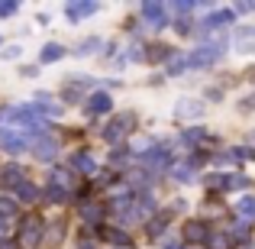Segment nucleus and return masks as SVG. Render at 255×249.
<instances>
[{"mask_svg":"<svg viewBox=\"0 0 255 249\" xmlns=\"http://www.w3.org/2000/svg\"><path fill=\"white\" fill-rule=\"evenodd\" d=\"M26 146H29V139H26L23 133H16V126H3V130H0V149H3V152L19 156Z\"/></svg>","mask_w":255,"mask_h":249,"instance_id":"obj_2","label":"nucleus"},{"mask_svg":"<svg viewBox=\"0 0 255 249\" xmlns=\"http://www.w3.org/2000/svg\"><path fill=\"white\" fill-rule=\"evenodd\" d=\"M165 249H181V243H165Z\"/></svg>","mask_w":255,"mask_h":249,"instance_id":"obj_38","label":"nucleus"},{"mask_svg":"<svg viewBox=\"0 0 255 249\" xmlns=\"http://www.w3.org/2000/svg\"><path fill=\"white\" fill-rule=\"evenodd\" d=\"M62 55H65V49H62V45H58V42H49V45L42 49V55H39V62H42V65H49V62H58Z\"/></svg>","mask_w":255,"mask_h":249,"instance_id":"obj_18","label":"nucleus"},{"mask_svg":"<svg viewBox=\"0 0 255 249\" xmlns=\"http://www.w3.org/2000/svg\"><path fill=\"white\" fill-rule=\"evenodd\" d=\"M78 249H94V246H78Z\"/></svg>","mask_w":255,"mask_h":249,"instance_id":"obj_40","label":"nucleus"},{"mask_svg":"<svg viewBox=\"0 0 255 249\" xmlns=\"http://www.w3.org/2000/svg\"><path fill=\"white\" fill-rule=\"evenodd\" d=\"M0 181H3L6 188H19L23 185V168L19 165H6L3 172H0Z\"/></svg>","mask_w":255,"mask_h":249,"instance_id":"obj_13","label":"nucleus"},{"mask_svg":"<svg viewBox=\"0 0 255 249\" xmlns=\"http://www.w3.org/2000/svg\"><path fill=\"white\" fill-rule=\"evenodd\" d=\"M236 211H239V217H243V220H255V198H252V194H246V198H239Z\"/></svg>","mask_w":255,"mask_h":249,"instance_id":"obj_17","label":"nucleus"},{"mask_svg":"<svg viewBox=\"0 0 255 249\" xmlns=\"http://www.w3.org/2000/svg\"><path fill=\"white\" fill-rule=\"evenodd\" d=\"M0 249H16V246H13V243H3V246H0Z\"/></svg>","mask_w":255,"mask_h":249,"instance_id":"obj_39","label":"nucleus"},{"mask_svg":"<svg viewBox=\"0 0 255 249\" xmlns=\"http://www.w3.org/2000/svg\"><path fill=\"white\" fill-rule=\"evenodd\" d=\"M42 224H39V217H26L23 220V240L26 243H39V237H42Z\"/></svg>","mask_w":255,"mask_h":249,"instance_id":"obj_14","label":"nucleus"},{"mask_svg":"<svg viewBox=\"0 0 255 249\" xmlns=\"http://www.w3.org/2000/svg\"><path fill=\"white\" fill-rule=\"evenodd\" d=\"M207 249H230V237H210Z\"/></svg>","mask_w":255,"mask_h":249,"instance_id":"obj_28","label":"nucleus"},{"mask_svg":"<svg viewBox=\"0 0 255 249\" xmlns=\"http://www.w3.org/2000/svg\"><path fill=\"white\" fill-rule=\"evenodd\" d=\"M129 58H132V62H145V52H142V45H132V49H129Z\"/></svg>","mask_w":255,"mask_h":249,"instance_id":"obj_32","label":"nucleus"},{"mask_svg":"<svg viewBox=\"0 0 255 249\" xmlns=\"http://www.w3.org/2000/svg\"><path fill=\"white\" fill-rule=\"evenodd\" d=\"M97 45H100V39H87L84 45H78V55H91V52L97 49Z\"/></svg>","mask_w":255,"mask_h":249,"instance_id":"obj_31","label":"nucleus"},{"mask_svg":"<svg viewBox=\"0 0 255 249\" xmlns=\"http://www.w3.org/2000/svg\"><path fill=\"white\" fill-rule=\"evenodd\" d=\"M71 168L81 172V175H94V172H97V165H94V159L87 156V152H75V156H71Z\"/></svg>","mask_w":255,"mask_h":249,"instance_id":"obj_12","label":"nucleus"},{"mask_svg":"<svg viewBox=\"0 0 255 249\" xmlns=\"http://www.w3.org/2000/svg\"><path fill=\"white\" fill-rule=\"evenodd\" d=\"M91 13H97V3H68V6H65V16H68V23H78V19L91 16Z\"/></svg>","mask_w":255,"mask_h":249,"instance_id":"obj_9","label":"nucleus"},{"mask_svg":"<svg viewBox=\"0 0 255 249\" xmlns=\"http://www.w3.org/2000/svg\"><path fill=\"white\" fill-rule=\"evenodd\" d=\"M226 23H233V13L230 10H220L217 16L204 19V29H220V26H226Z\"/></svg>","mask_w":255,"mask_h":249,"instance_id":"obj_19","label":"nucleus"},{"mask_svg":"<svg viewBox=\"0 0 255 249\" xmlns=\"http://www.w3.org/2000/svg\"><path fill=\"white\" fill-rule=\"evenodd\" d=\"M36 110H42L45 117H62V107H58V104H52V100L45 97V94H39V104H36Z\"/></svg>","mask_w":255,"mask_h":249,"instance_id":"obj_20","label":"nucleus"},{"mask_svg":"<svg viewBox=\"0 0 255 249\" xmlns=\"http://www.w3.org/2000/svg\"><path fill=\"white\" fill-rule=\"evenodd\" d=\"M243 188H249L246 175H223V191H243Z\"/></svg>","mask_w":255,"mask_h":249,"instance_id":"obj_16","label":"nucleus"},{"mask_svg":"<svg viewBox=\"0 0 255 249\" xmlns=\"http://www.w3.org/2000/svg\"><path fill=\"white\" fill-rule=\"evenodd\" d=\"M207 139V130L204 126H191V130H184V143L187 146H200Z\"/></svg>","mask_w":255,"mask_h":249,"instance_id":"obj_21","label":"nucleus"},{"mask_svg":"<svg viewBox=\"0 0 255 249\" xmlns=\"http://www.w3.org/2000/svg\"><path fill=\"white\" fill-rule=\"evenodd\" d=\"M132 123H136V117H132V113H120V117H113L110 126L104 130V139H107V143H120V139L132 130Z\"/></svg>","mask_w":255,"mask_h":249,"instance_id":"obj_3","label":"nucleus"},{"mask_svg":"<svg viewBox=\"0 0 255 249\" xmlns=\"http://www.w3.org/2000/svg\"><path fill=\"white\" fill-rule=\"evenodd\" d=\"M168 55H171V52H168V45H158V49L152 52V58H168Z\"/></svg>","mask_w":255,"mask_h":249,"instance_id":"obj_34","label":"nucleus"},{"mask_svg":"<svg viewBox=\"0 0 255 249\" xmlns=\"http://www.w3.org/2000/svg\"><path fill=\"white\" fill-rule=\"evenodd\" d=\"M6 237V220H0V240Z\"/></svg>","mask_w":255,"mask_h":249,"instance_id":"obj_37","label":"nucleus"},{"mask_svg":"<svg viewBox=\"0 0 255 249\" xmlns=\"http://www.w3.org/2000/svg\"><path fill=\"white\" fill-rule=\"evenodd\" d=\"M100 214H104V211H100L97 204H81V217L87 220V224H97V220H100Z\"/></svg>","mask_w":255,"mask_h":249,"instance_id":"obj_25","label":"nucleus"},{"mask_svg":"<svg viewBox=\"0 0 255 249\" xmlns=\"http://www.w3.org/2000/svg\"><path fill=\"white\" fill-rule=\"evenodd\" d=\"M68 181H71V178H68V172H52V175H49V185H58V188H65Z\"/></svg>","mask_w":255,"mask_h":249,"instance_id":"obj_30","label":"nucleus"},{"mask_svg":"<svg viewBox=\"0 0 255 249\" xmlns=\"http://www.w3.org/2000/svg\"><path fill=\"white\" fill-rule=\"evenodd\" d=\"M13 214H16V201H10V198H0V220L13 217Z\"/></svg>","mask_w":255,"mask_h":249,"instance_id":"obj_27","label":"nucleus"},{"mask_svg":"<svg viewBox=\"0 0 255 249\" xmlns=\"http://www.w3.org/2000/svg\"><path fill=\"white\" fill-rule=\"evenodd\" d=\"M126 162V156H123V149H117V152H113V165H123Z\"/></svg>","mask_w":255,"mask_h":249,"instance_id":"obj_36","label":"nucleus"},{"mask_svg":"<svg viewBox=\"0 0 255 249\" xmlns=\"http://www.w3.org/2000/svg\"><path fill=\"white\" fill-rule=\"evenodd\" d=\"M104 240H107V243H113V246H132V237H129V233H123V230H117V227L104 230Z\"/></svg>","mask_w":255,"mask_h":249,"instance_id":"obj_15","label":"nucleus"},{"mask_svg":"<svg viewBox=\"0 0 255 249\" xmlns=\"http://www.w3.org/2000/svg\"><path fill=\"white\" fill-rule=\"evenodd\" d=\"M29 146H32V152H36V159H42V162H52L55 152H58V146L52 143V136H42V139H36V143H29Z\"/></svg>","mask_w":255,"mask_h":249,"instance_id":"obj_7","label":"nucleus"},{"mask_svg":"<svg viewBox=\"0 0 255 249\" xmlns=\"http://www.w3.org/2000/svg\"><path fill=\"white\" fill-rule=\"evenodd\" d=\"M223 52L226 49H223V42H220V39H217V42H210V45H200L197 52H191V55H187V68H207V65H213L220 55H223Z\"/></svg>","mask_w":255,"mask_h":249,"instance_id":"obj_1","label":"nucleus"},{"mask_svg":"<svg viewBox=\"0 0 255 249\" xmlns=\"http://www.w3.org/2000/svg\"><path fill=\"white\" fill-rule=\"evenodd\" d=\"M142 19L155 29H162L168 19H165V3H142Z\"/></svg>","mask_w":255,"mask_h":249,"instance_id":"obj_5","label":"nucleus"},{"mask_svg":"<svg viewBox=\"0 0 255 249\" xmlns=\"http://www.w3.org/2000/svg\"><path fill=\"white\" fill-rule=\"evenodd\" d=\"M3 58H19V45H10V49L3 52Z\"/></svg>","mask_w":255,"mask_h":249,"instance_id":"obj_35","label":"nucleus"},{"mask_svg":"<svg viewBox=\"0 0 255 249\" xmlns=\"http://www.w3.org/2000/svg\"><path fill=\"white\" fill-rule=\"evenodd\" d=\"M16 194H19V198H23V201H32V198H36V188H32L29 181H23V185L16 188Z\"/></svg>","mask_w":255,"mask_h":249,"instance_id":"obj_29","label":"nucleus"},{"mask_svg":"<svg viewBox=\"0 0 255 249\" xmlns=\"http://www.w3.org/2000/svg\"><path fill=\"white\" fill-rule=\"evenodd\" d=\"M171 175H174V181H194V165L191 162L187 165H174Z\"/></svg>","mask_w":255,"mask_h":249,"instance_id":"obj_24","label":"nucleus"},{"mask_svg":"<svg viewBox=\"0 0 255 249\" xmlns=\"http://www.w3.org/2000/svg\"><path fill=\"white\" fill-rule=\"evenodd\" d=\"M65 198H68V191H65V188H58V185H49V188H45V204H62Z\"/></svg>","mask_w":255,"mask_h":249,"instance_id":"obj_22","label":"nucleus"},{"mask_svg":"<svg viewBox=\"0 0 255 249\" xmlns=\"http://www.w3.org/2000/svg\"><path fill=\"white\" fill-rule=\"evenodd\" d=\"M246 237H249V224H246V220H243V224H233V227H230V240H239V243H243Z\"/></svg>","mask_w":255,"mask_h":249,"instance_id":"obj_26","label":"nucleus"},{"mask_svg":"<svg viewBox=\"0 0 255 249\" xmlns=\"http://www.w3.org/2000/svg\"><path fill=\"white\" fill-rule=\"evenodd\" d=\"M174 113H178L181 120H197V117H204V104H200V100H194V97H184Z\"/></svg>","mask_w":255,"mask_h":249,"instance_id":"obj_6","label":"nucleus"},{"mask_svg":"<svg viewBox=\"0 0 255 249\" xmlns=\"http://www.w3.org/2000/svg\"><path fill=\"white\" fill-rule=\"evenodd\" d=\"M87 113H91V117H100V113H107L113 107V100H110V94L107 91H97V94H91V97H87Z\"/></svg>","mask_w":255,"mask_h":249,"instance_id":"obj_4","label":"nucleus"},{"mask_svg":"<svg viewBox=\"0 0 255 249\" xmlns=\"http://www.w3.org/2000/svg\"><path fill=\"white\" fill-rule=\"evenodd\" d=\"M142 159H145V165H149V168H165V165L171 162L168 149H149V152H142Z\"/></svg>","mask_w":255,"mask_h":249,"instance_id":"obj_11","label":"nucleus"},{"mask_svg":"<svg viewBox=\"0 0 255 249\" xmlns=\"http://www.w3.org/2000/svg\"><path fill=\"white\" fill-rule=\"evenodd\" d=\"M207 227L200 224V220H191V224L184 227V243H207Z\"/></svg>","mask_w":255,"mask_h":249,"instance_id":"obj_10","label":"nucleus"},{"mask_svg":"<svg viewBox=\"0 0 255 249\" xmlns=\"http://www.w3.org/2000/svg\"><path fill=\"white\" fill-rule=\"evenodd\" d=\"M233 45H236V52H252V49H255V29H252V26H243V29H236V36H233Z\"/></svg>","mask_w":255,"mask_h":249,"instance_id":"obj_8","label":"nucleus"},{"mask_svg":"<svg viewBox=\"0 0 255 249\" xmlns=\"http://www.w3.org/2000/svg\"><path fill=\"white\" fill-rule=\"evenodd\" d=\"M168 220H171V211H165L162 217H155V220L149 224V233H152V237H162V233H165V224H168Z\"/></svg>","mask_w":255,"mask_h":249,"instance_id":"obj_23","label":"nucleus"},{"mask_svg":"<svg viewBox=\"0 0 255 249\" xmlns=\"http://www.w3.org/2000/svg\"><path fill=\"white\" fill-rule=\"evenodd\" d=\"M16 10H19L16 3H0V16H13Z\"/></svg>","mask_w":255,"mask_h":249,"instance_id":"obj_33","label":"nucleus"}]
</instances>
